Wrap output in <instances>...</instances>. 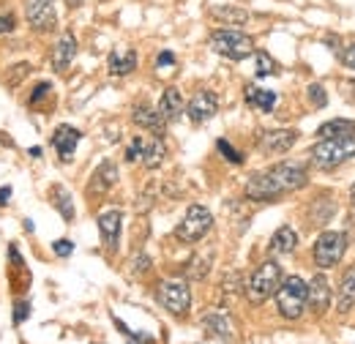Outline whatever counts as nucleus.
Segmentation results:
<instances>
[{
	"label": "nucleus",
	"mask_w": 355,
	"mask_h": 344,
	"mask_svg": "<svg viewBox=\"0 0 355 344\" xmlns=\"http://www.w3.org/2000/svg\"><path fill=\"white\" fill-rule=\"evenodd\" d=\"M350 203H353V210H355V183H353V189H350Z\"/></svg>",
	"instance_id": "obj_43"
},
{
	"label": "nucleus",
	"mask_w": 355,
	"mask_h": 344,
	"mask_svg": "<svg viewBox=\"0 0 355 344\" xmlns=\"http://www.w3.org/2000/svg\"><path fill=\"white\" fill-rule=\"evenodd\" d=\"M25 17H28V25L39 33H47L55 28L58 22V14L52 8V0H28L25 3Z\"/></svg>",
	"instance_id": "obj_9"
},
{
	"label": "nucleus",
	"mask_w": 355,
	"mask_h": 344,
	"mask_svg": "<svg viewBox=\"0 0 355 344\" xmlns=\"http://www.w3.org/2000/svg\"><path fill=\"white\" fill-rule=\"evenodd\" d=\"M295 139H298V132H295V129H276V132H265V134H263L260 148H263V153H268V156H282V153H287V150L295 145Z\"/></svg>",
	"instance_id": "obj_11"
},
{
	"label": "nucleus",
	"mask_w": 355,
	"mask_h": 344,
	"mask_svg": "<svg viewBox=\"0 0 355 344\" xmlns=\"http://www.w3.org/2000/svg\"><path fill=\"white\" fill-rule=\"evenodd\" d=\"M254 66H257V69H254L257 77H274V74H279V63H276L268 52H263V50L254 55Z\"/></svg>",
	"instance_id": "obj_27"
},
{
	"label": "nucleus",
	"mask_w": 355,
	"mask_h": 344,
	"mask_svg": "<svg viewBox=\"0 0 355 344\" xmlns=\"http://www.w3.org/2000/svg\"><path fill=\"white\" fill-rule=\"evenodd\" d=\"M306 93H309V101H312L317 110H323V107L328 104V93H325V88H323L320 82H312Z\"/></svg>",
	"instance_id": "obj_29"
},
{
	"label": "nucleus",
	"mask_w": 355,
	"mask_h": 344,
	"mask_svg": "<svg viewBox=\"0 0 355 344\" xmlns=\"http://www.w3.org/2000/svg\"><path fill=\"white\" fill-rule=\"evenodd\" d=\"M243 96H246V104L260 110V112H271L276 107V93L274 90H265V88H257V85H246Z\"/></svg>",
	"instance_id": "obj_20"
},
{
	"label": "nucleus",
	"mask_w": 355,
	"mask_h": 344,
	"mask_svg": "<svg viewBox=\"0 0 355 344\" xmlns=\"http://www.w3.org/2000/svg\"><path fill=\"white\" fill-rule=\"evenodd\" d=\"M213 227V216L208 208L203 205H192L186 210V216H183V221L178 224V230H175V235L183 241V243H197L200 238H205L208 235V230Z\"/></svg>",
	"instance_id": "obj_7"
},
{
	"label": "nucleus",
	"mask_w": 355,
	"mask_h": 344,
	"mask_svg": "<svg viewBox=\"0 0 355 344\" xmlns=\"http://www.w3.org/2000/svg\"><path fill=\"white\" fill-rule=\"evenodd\" d=\"M172 63H175V55H172V52H161V55L156 58V66H159V69H164V66H172Z\"/></svg>",
	"instance_id": "obj_38"
},
{
	"label": "nucleus",
	"mask_w": 355,
	"mask_h": 344,
	"mask_svg": "<svg viewBox=\"0 0 355 344\" xmlns=\"http://www.w3.org/2000/svg\"><path fill=\"white\" fill-rule=\"evenodd\" d=\"M309 175L301 164H276L265 172H257L252 175V181L246 183V197L249 200H257V203H265V200H274L279 194H287V192H295L301 186H306Z\"/></svg>",
	"instance_id": "obj_1"
},
{
	"label": "nucleus",
	"mask_w": 355,
	"mask_h": 344,
	"mask_svg": "<svg viewBox=\"0 0 355 344\" xmlns=\"http://www.w3.org/2000/svg\"><path fill=\"white\" fill-rule=\"evenodd\" d=\"M211 14H213V19H221V22H227V25H243V22L249 19V14H246L243 8H232V6H216Z\"/></svg>",
	"instance_id": "obj_25"
},
{
	"label": "nucleus",
	"mask_w": 355,
	"mask_h": 344,
	"mask_svg": "<svg viewBox=\"0 0 355 344\" xmlns=\"http://www.w3.org/2000/svg\"><path fill=\"white\" fill-rule=\"evenodd\" d=\"M345 249H347V235H342V232H323L317 238V243H314V252H312L314 254V265L320 271H328V268L339 265L342 257H345Z\"/></svg>",
	"instance_id": "obj_6"
},
{
	"label": "nucleus",
	"mask_w": 355,
	"mask_h": 344,
	"mask_svg": "<svg viewBox=\"0 0 355 344\" xmlns=\"http://www.w3.org/2000/svg\"><path fill=\"white\" fill-rule=\"evenodd\" d=\"M148 265H150V260H148V257H137V260H134V271H145Z\"/></svg>",
	"instance_id": "obj_41"
},
{
	"label": "nucleus",
	"mask_w": 355,
	"mask_h": 344,
	"mask_svg": "<svg viewBox=\"0 0 355 344\" xmlns=\"http://www.w3.org/2000/svg\"><path fill=\"white\" fill-rule=\"evenodd\" d=\"M79 139H82V134H79L74 126H58V129H55L52 145H55L61 161H71V159H74V150H77Z\"/></svg>",
	"instance_id": "obj_12"
},
{
	"label": "nucleus",
	"mask_w": 355,
	"mask_h": 344,
	"mask_svg": "<svg viewBox=\"0 0 355 344\" xmlns=\"http://www.w3.org/2000/svg\"><path fill=\"white\" fill-rule=\"evenodd\" d=\"M74 55H77V39H74V33H63L61 41H58L55 50H52V66H55V71L69 69Z\"/></svg>",
	"instance_id": "obj_18"
},
{
	"label": "nucleus",
	"mask_w": 355,
	"mask_h": 344,
	"mask_svg": "<svg viewBox=\"0 0 355 344\" xmlns=\"http://www.w3.org/2000/svg\"><path fill=\"white\" fill-rule=\"evenodd\" d=\"M156 298L175 317H183L189 312V306H192V292H189V287L183 281H161L159 290H156Z\"/></svg>",
	"instance_id": "obj_8"
},
{
	"label": "nucleus",
	"mask_w": 355,
	"mask_h": 344,
	"mask_svg": "<svg viewBox=\"0 0 355 344\" xmlns=\"http://www.w3.org/2000/svg\"><path fill=\"white\" fill-rule=\"evenodd\" d=\"M216 148H219V153H221L230 164H243V156H241V153H238L227 139H219V142H216Z\"/></svg>",
	"instance_id": "obj_30"
},
{
	"label": "nucleus",
	"mask_w": 355,
	"mask_h": 344,
	"mask_svg": "<svg viewBox=\"0 0 355 344\" xmlns=\"http://www.w3.org/2000/svg\"><path fill=\"white\" fill-rule=\"evenodd\" d=\"M342 63H345L347 69H355V44H350V47L342 52Z\"/></svg>",
	"instance_id": "obj_37"
},
{
	"label": "nucleus",
	"mask_w": 355,
	"mask_h": 344,
	"mask_svg": "<svg viewBox=\"0 0 355 344\" xmlns=\"http://www.w3.org/2000/svg\"><path fill=\"white\" fill-rule=\"evenodd\" d=\"M279 284H282V265L274 263V260H268V263H263V265L252 274L249 284H246V298H249L254 306H257V303H265L271 295H276Z\"/></svg>",
	"instance_id": "obj_4"
},
{
	"label": "nucleus",
	"mask_w": 355,
	"mask_h": 344,
	"mask_svg": "<svg viewBox=\"0 0 355 344\" xmlns=\"http://www.w3.org/2000/svg\"><path fill=\"white\" fill-rule=\"evenodd\" d=\"M50 90H52V88H50V82H39V85H36V90H33V96H30V107H36V104L50 93Z\"/></svg>",
	"instance_id": "obj_35"
},
{
	"label": "nucleus",
	"mask_w": 355,
	"mask_h": 344,
	"mask_svg": "<svg viewBox=\"0 0 355 344\" xmlns=\"http://www.w3.org/2000/svg\"><path fill=\"white\" fill-rule=\"evenodd\" d=\"M14 25H17L14 14H11V11H0V36H3V33H11Z\"/></svg>",
	"instance_id": "obj_34"
},
{
	"label": "nucleus",
	"mask_w": 355,
	"mask_h": 344,
	"mask_svg": "<svg viewBox=\"0 0 355 344\" xmlns=\"http://www.w3.org/2000/svg\"><path fill=\"white\" fill-rule=\"evenodd\" d=\"M52 252H55L58 257H69L71 252H74V243H71L69 238H61V241L52 243Z\"/></svg>",
	"instance_id": "obj_32"
},
{
	"label": "nucleus",
	"mask_w": 355,
	"mask_h": 344,
	"mask_svg": "<svg viewBox=\"0 0 355 344\" xmlns=\"http://www.w3.org/2000/svg\"><path fill=\"white\" fill-rule=\"evenodd\" d=\"M347 132H355L353 121H342V118H336V121H328V123H323V126L317 129V137H320V139L339 137V134H347Z\"/></svg>",
	"instance_id": "obj_26"
},
{
	"label": "nucleus",
	"mask_w": 355,
	"mask_h": 344,
	"mask_svg": "<svg viewBox=\"0 0 355 344\" xmlns=\"http://www.w3.org/2000/svg\"><path fill=\"white\" fill-rule=\"evenodd\" d=\"M14 309H17V312H14V323H22V320L30 314V303H25V301H19Z\"/></svg>",
	"instance_id": "obj_36"
},
{
	"label": "nucleus",
	"mask_w": 355,
	"mask_h": 344,
	"mask_svg": "<svg viewBox=\"0 0 355 344\" xmlns=\"http://www.w3.org/2000/svg\"><path fill=\"white\" fill-rule=\"evenodd\" d=\"M137 159H142V137H134L126 148V161H137Z\"/></svg>",
	"instance_id": "obj_33"
},
{
	"label": "nucleus",
	"mask_w": 355,
	"mask_h": 344,
	"mask_svg": "<svg viewBox=\"0 0 355 344\" xmlns=\"http://www.w3.org/2000/svg\"><path fill=\"white\" fill-rule=\"evenodd\" d=\"M52 197H55L58 210L63 213V219H66V221H74V203H71L69 192H66V189H61V186H55V189H52Z\"/></svg>",
	"instance_id": "obj_28"
},
{
	"label": "nucleus",
	"mask_w": 355,
	"mask_h": 344,
	"mask_svg": "<svg viewBox=\"0 0 355 344\" xmlns=\"http://www.w3.org/2000/svg\"><path fill=\"white\" fill-rule=\"evenodd\" d=\"M216 112H219V99H216V93H211V90H197L192 96V101L186 104V115L197 126L205 123V121H211Z\"/></svg>",
	"instance_id": "obj_10"
},
{
	"label": "nucleus",
	"mask_w": 355,
	"mask_h": 344,
	"mask_svg": "<svg viewBox=\"0 0 355 344\" xmlns=\"http://www.w3.org/2000/svg\"><path fill=\"white\" fill-rule=\"evenodd\" d=\"M156 110L161 112V118H164L167 123H175V121L183 115V96H181V90H178V88H167V90L161 93V101H159Z\"/></svg>",
	"instance_id": "obj_15"
},
{
	"label": "nucleus",
	"mask_w": 355,
	"mask_h": 344,
	"mask_svg": "<svg viewBox=\"0 0 355 344\" xmlns=\"http://www.w3.org/2000/svg\"><path fill=\"white\" fill-rule=\"evenodd\" d=\"M203 325L211 331L213 336H219V339H224V342H230V336H232V325H230V320H227L224 314H219V312H208V314H203Z\"/></svg>",
	"instance_id": "obj_24"
},
{
	"label": "nucleus",
	"mask_w": 355,
	"mask_h": 344,
	"mask_svg": "<svg viewBox=\"0 0 355 344\" xmlns=\"http://www.w3.org/2000/svg\"><path fill=\"white\" fill-rule=\"evenodd\" d=\"M132 118H134V123H137L140 129H148L150 134H156V137H161V134H164L167 121H164V118H161V112H159V110H153L150 104H137Z\"/></svg>",
	"instance_id": "obj_13"
},
{
	"label": "nucleus",
	"mask_w": 355,
	"mask_h": 344,
	"mask_svg": "<svg viewBox=\"0 0 355 344\" xmlns=\"http://www.w3.org/2000/svg\"><path fill=\"white\" fill-rule=\"evenodd\" d=\"M8 200H11V186H3L0 189V205H6Z\"/></svg>",
	"instance_id": "obj_40"
},
{
	"label": "nucleus",
	"mask_w": 355,
	"mask_h": 344,
	"mask_svg": "<svg viewBox=\"0 0 355 344\" xmlns=\"http://www.w3.org/2000/svg\"><path fill=\"white\" fill-rule=\"evenodd\" d=\"M118 183V167L112 161H104L93 178H90V186H88V194H107L112 186Z\"/></svg>",
	"instance_id": "obj_14"
},
{
	"label": "nucleus",
	"mask_w": 355,
	"mask_h": 344,
	"mask_svg": "<svg viewBox=\"0 0 355 344\" xmlns=\"http://www.w3.org/2000/svg\"><path fill=\"white\" fill-rule=\"evenodd\" d=\"M28 71H30V66H28V63H19V66H14L11 77H6V85H8V88H17V85H19V79H22Z\"/></svg>",
	"instance_id": "obj_31"
},
{
	"label": "nucleus",
	"mask_w": 355,
	"mask_h": 344,
	"mask_svg": "<svg viewBox=\"0 0 355 344\" xmlns=\"http://www.w3.org/2000/svg\"><path fill=\"white\" fill-rule=\"evenodd\" d=\"M121 221H123V213L121 210H107L99 216V230H101V238L110 249H118V238H121Z\"/></svg>",
	"instance_id": "obj_16"
},
{
	"label": "nucleus",
	"mask_w": 355,
	"mask_h": 344,
	"mask_svg": "<svg viewBox=\"0 0 355 344\" xmlns=\"http://www.w3.org/2000/svg\"><path fill=\"white\" fill-rule=\"evenodd\" d=\"M355 306V265L347 268L342 281H339V295H336V309L345 314Z\"/></svg>",
	"instance_id": "obj_21"
},
{
	"label": "nucleus",
	"mask_w": 355,
	"mask_h": 344,
	"mask_svg": "<svg viewBox=\"0 0 355 344\" xmlns=\"http://www.w3.org/2000/svg\"><path fill=\"white\" fill-rule=\"evenodd\" d=\"M211 47L213 52H219L221 58H230V61H243L254 52L252 36H246L241 30H216L211 36Z\"/></svg>",
	"instance_id": "obj_5"
},
{
	"label": "nucleus",
	"mask_w": 355,
	"mask_h": 344,
	"mask_svg": "<svg viewBox=\"0 0 355 344\" xmlns=\"http://www.w3.org/2000/svg\"><path fill=\"white\" fill-rule=\"evenodd\" d=\"M137 69V52L134 50H115L110 52V71L123 77V74H132Z\"/></svg>",
	"instance_id": "obj_23"
},
{
	"label": "nucleus",
	"mask_w": 355,
	"mask_h": 344,
	"mask_svg": "<svg viewBox=\"0 0 355 344\" xmlns=\"http://www.w3.org/2000/svg\"><path fill=\"white\" fill-rule=\"evenodd\" d=\"M298 246V232L292 227H279L271 238V254H292Z\"/></svg>",
	"instance_id": "obj_22"
},
{
	"label": "nucleus",
	"mask_w": 355,
	"mask_h": 344,
	"mask_svg": "<svg viewBox=\"0 0 355 344\" xmlns=\"http://www.w3.org/2000/svg\"><path fill=\"white\" fill-rule=\"evenodd\" d=\"M66 3H69L71 8H77V6H82V3H85V0H66Z\"/></svg>",
	"instance_id": "obj_42"
},
{
	"label": "nucleus",
	"mask_w": 355,
	"mask_h": 344,
	"mask_svg": "<svg viewBox=\"0 0 355 344\" xmlns=\"http://www.w3.org/2000/svg\"><path fill=\"white\" fill-rule=\"evenodd\" d=\"M164 156H167V145H164V139L161 137H142V164L148 167V170H156V167H161V161H164Z\"/></svg>",
	"instance_id": "obj_17"
},
{
	"label": "nucleus",
	"mask_w": 355,
	"mask_h": 344,
	"mask_svg": "<svg viewBox=\"0 0 355 344\" xmlns=\"http://www.w3.org/2000/svg\"><path fill=\"white\" fill-rule=\"evenodd\" d=\"M328 303H331V284L325 276H314L309 281V306L314 312H325Z\"/></svg>",
	"instance_id": "obj_19"
},
{
	"label": "nucleus",
	"mask_w": 355,
	"mask_h": 344,
	"mask_svg": "<svg viewBox=\"0 0 355 344\" xmlns=\"http://www.w3.org/2000/svg\"><path fill=\"white\" fill-rule=\"evenodd\" d=\"M353 156H355V132L339 134V137H325L312 148V164L320 167V170H336L339 164H345Z\"/></svg>",
	"instance_id": "obj_2"
},
{
	"label": "nucleus",
	"mask_w": 355,
	"mask_h": 344,
	"mask_svg": "<svg viewBox=\"0 0 355 344\" xmlns=\"http://www.w3.org/2000/svg\"><path fill=\"white\" fill-rule=\"evenodd\" d=\"M342 96H347L350 101H355V82H345V90H342Z\"/></svg>",
	"instance_id": "obj_39"
},
{
	"label": "nucleus",
	"mask_w": 355,
	"mask_h": 344,
	"mask_svg": "<svg viewBox=\"0 0 355 344\" xmlns=\"http://www.w3.org/2000/svg\"><path fill=\"white\" fill-rule=\"evenodd\" d=\"M309 306V284L301 276H287L276 290V309L284 320H298Z\"/></svg>",
	"instance_id": "obj_3"
}]
</instances>
